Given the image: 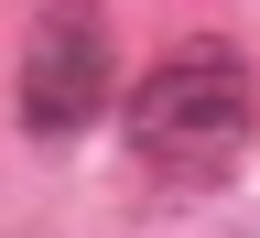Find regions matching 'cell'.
I'll return each mask as SVG.
<instances>
[{
	"label": "cell",
	"mask_w": 260,
	"mask_h": 238,
	"mask_svg": "<svg viewBox=\"0 0 260 238\" xmlns=\"http://www.w3.org/2000/svg\"><path fill=\"white\" fill-rule=\"evenodd\" d=\"M249 119H260V87H249V54L228 32H184L141 65L130 87V152L174 184H206L249 152Z\"/></svg>",
	"instance_id": "cell-1"
},
{
	"label": "cell",
	"mask_w": 260,
	"mask_h": 238,
	"mask_svg": "<svg viewBox=\"0 0 260 238\" xmlns=\"http://www.w3.org/2000/svg\"><path fill=\"white\" fill-rule=\"evenodd\" d=\"M119 97V44L98 0H44L22 44V130L32 141H76V130Z\"/></svg>",
	"instance_id": "cell-2"
}]
</instances>
